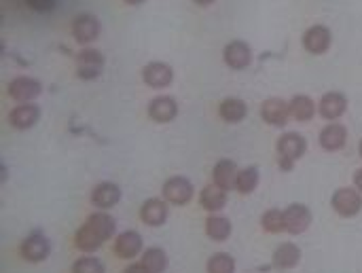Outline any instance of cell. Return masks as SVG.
<instances>
[{"label":"cell","mask_w":362,"mask_h":273,"mask_svg":"<svg viewBox=\"0 0 362 273\" xmlns=\"http://www.w3.org/2000/svg\"><path fill=\"white\" fill-rule=\"evenodd\" d=\"M199 204L204 210L208 212H218L227 206V191H223L221 187L216 185H206L199 193Z\"/></svg>","instance_id":"cb8c5ba5"},{"label":"cell","mask_w":362,"mask_h":273,"mask_svg":"<svg viewBox=\"0 0 362 273\" xmlns=\"http://www.w3.org/2000/svg\"><path fill=\"white\" fill-rule=\"evenodd\" d=\"M193 2H195V4H199V6H210L214 0H193Z\"/></svg>","instance_id":"8d00e7d4"},{"label":"cell","mask_w":362,"mask_h":273,"mask_svg":"<svg viewBox=\"0 0 362 273\" xmlns=\"http://www.w3.org/2000/svg\"><path fill=\"white\" fill-rule=\"evenodd\" d=\"M6 91L15 102H30L42 93V85H40V81H36L32 76H15L8 83Z\"/></svg>","instance_id":"8fae6325"},{"label":"cell","mask_w":362,"mask_h":273,"mask_svg":"<svg viewBox=\"0 0 362 273\" xmlns=\"http://www.w3.org/2000/svg\"><path fill=\"white\" fill-rule=\"evenodd\" d=\"M19 255L28 263H42L51 255V242L42 233H32L21 242Z\"/></svg>","instance_id":"52a82bcc"},{"label":"cell","mask_w":362,"mask_h":273,"mask_svg":"<svg viewBox=\"0 0 362 273\" xmlns=\"http://www.w3.org/2000/svg\"><path fill=\"white\" fill-rule=\"evenodd\" d=\"M278 165L284 172H291L295 161H299L308 153V140L299 132H286L278 138Z\"/></svg>","instance_id":"6da1fadb"},{"label":"cell","mask_w":362,"mask_h":273,"mask_svg":"<svg viewBox=\"0 0 362 273\" xmlns=\"http://www.w3.org/2000/svg\"><path fill=\"white\" fill-rule=\"evenodd\" d=\"M74 64H76V76L83 79V81H93L98 79L102 72H104V53L100 49H91V47H85L76 53L74 57Z\"/></svg>","instance_id":"7a4b0ae2"},{"label":"cell","mask_w":362,"mask_h":273,"mask_svg":"<svg viewBox=\"0 0 362 273\" xmlns=\"http://www.w3.org/2000/svg\"><path fill=\"white\" fill-rule=\"evenodd\" d=\"M299 261H301V248L293 242L280 244L274 250V259H272L276 269H293L299 265Z\"/></svg>","instance_id":"ffe728a7"},{"label":"cell","mask_w":362,"mask_h":273,"mask_svg":"<svg viewBox=\"0 0 362 273\" xmlns=\"http://www.w3.org/2000/svg\"><path fill=\"white\" fill-rule=\"evenodd\" d=\"M40 108L36 104H19L8 112V123L15 129H30L38 123Z\"/></svg>","instance_id":"e0dca14e"},{"label":"cell","mask_w":362,"mask_h":273,"mask_svg":"<svg viewBox=\"0 0 362 273\" xmlns=\"http://www.w3.org/2000/svg\"><path fill=\"white\" fill-rule=\"evenodd\" d=\"M301 42H303V49L312 55H322L329 51L331 42H333V32L329 25H322V23H314L310 25L303 36H301Z\"/></svg>","instance_id":"5b68a950"},{"label":"cell","mask_w":362,"mask_h":273,"mask_svg":"<svg viewBox=\"0 0 362 273\" xmlns=\"http://www.w3.org/2000/svg\"><path fill=\"white\" fill-rule=\"evenodd\" d=\"M288 108H291V117H293L295 121H299V123H308V121H312L314 115H316V102H314L310 95H303V93L291 98Z\"/></svg>","instance_id":"7402d4cb"},{"label":"cell","mask_w":362,"mask_h":273,"mask_svg":"<svg viewBox=\"0 0 362 273\" xmlns=\"http://www.w3.org/2000/svg\"><path fill=\"white\" fill-rule=\"evenodd\" d=\"M72 36L78 45H89L93 40L100 38L102 34V23L100 19L93 15V13H78L74 19H72Z\"/></svg>","instance_id":"277c9868"},{"label":"cell","mask_w":362,"mask_h":273,"mask_svg":"<svg viewBox=\"0 0 362 273\" xmlns=\"http://www.w3.org/2000/svg\"><path fill=\"white\" fill-rule=\"evenodd\" d=\"M74 244H76V248L81 252H93V250H98L104 244V240L93 229H89L87 225H83L76 231V236H74Z\"/></svg>","instance_id":"4316f807"},{"label":"cell","mask_w":362,"mask_h":273,"mask_svg":"<svg viewBox=\"0 0 362 273\" xmlns=\"http://www.w3.org/2000/svg\"><path fill=\"white\" fill-rule=\"evenodd\" d=\"M142 265L148 273H163L168 269V255L161 248H148L142 257Z\"/></svg>","instance_id":"f1b7e54d"},{"label":"cell","mask_w":362,"mask_h":273,"mask_svg":"<svg viewBox=\"0 0 362 273\" xmlns=\"http://www.w3.org/2000/svg\"><path fill=\"white\" fill-rule=\"evenodd\" d=\"M354 189H358L362 193V168L354 172Z\"/></svg>","instance_id":"e575fe53"},{"label":"cell","mask_w":362,"mask_h":273,"mask_svg":"<svg viewBox=\"0 0 362 273\" xmlns=\"http://www.w3.org/2000/svg\"><path fill=\"white\" fill-rule=\"evenodd\" d=\"M123 273H148V272L144 269V265H142V263H134V265H129V267H127Z\"/></svg>","instance_id":"836d02e7"},{"label":"cell","mask_w":362,"mask_h":273,"mask_svg":"<svg viewBox=\"0 0 362 273\" xmlns=\"http://www.w3.org/2000/svg\"><path fill=\"white\" fill-rule=\"evenodd\" d=\"M346 110H348V95L341 91L325 93L318 104V112L325 121H337L346 115Z\"/></svg>","instance_id":"4fadbf2b"},{"label":"cell","mask_w":362,"mask_h":273,"mask_svg":"<svg viewBox=\"0 0 362 273\" xmlns=\"http://www.w3.org/2000/svg\"><path fill=\"white\" fill-rule=\"evenodd\" d=\"M142 81L153 89H165L174 81V70L165 62H151L142 68Z\"/></svg>","instance_id":"30bf717a"},{"label":"cell","mask_w":362,"mask_h":273,"mask_svg":"<svg viewBox=\"0 0 362 273\" xmlns=\"http://www.w3.org/2000/svg\"><path fill=\"white\" fill-rule=\"evenodd\" d=\"M259 180H261L259 170H257L255 165H248V168L240 170V174H238V182H235V191H238L240 195H250V193L257 189Z\"/></svg>","instance_id":"83f0119b"},{"label":"cell","mask_w":362,"mask_h":273,"mask_svg":"<svg viewBox=\"0 0 362 273\" xmlns=\"http://www.w3.org/2000/svg\"><path fill=\"white\" fill-rule=\"evenodd\" d=\"M142 250V238L136 231H123L115 240V255L119 259H134Z\"/></svg>","instance_id":"44dd1931"},{"label":"cell","mask_w":362,"mask_h":273,"mask_svg":"<svg viewBox=\"0 0 362 273\" xmlns=\"http://www.w3.org/2000/svg\"><path fill=\"white\" fill-rule=\"evenodd\" d=\"M261 117L267 125L274 127H284L291 119V108L288 102L282 98H267L261 106Z\"/></svg>","instance_id":"7c38bea8"},{"label":"cell","mask_w":362,"mask_h":273,"mask_svg":"<svg viewBox=\"0 0 362 273\" xmlns=\"http://www.w3.org/2000/svg\"><path fill=\"white\" fill-rule=\"evenodd\" d=\"M85 225H87L89 229H93L104 242L110 240V238L115 236V229H117L115 219H112L110 214H106V212H95V214H91V216L87 219Z\"/></svg>","instance_id":"d4e9b609"},{"label":"cell","mask_w":362,"mask_h":273,"mask_svg":"<svg viewBox=\"0 0 362 273\" xmlns=\"http://www.w3.org/2000/svg\"><path fill=\"white\" fill-rule=\"evenodd\" d=\"M223 59L231 70H246L252 62V49L246 40H231L223 49Z\"/></svg>","instance_id":"ba28073f"},{"label":"cell","mask_w":362,"mask_h":273,"mask_svg":"<svg viewBox=\"0 0 362 273\" xmlns=\"http://www.w3.org/2000/svg\"><path fill=\"white\" fill-rule=\"evenodd\" d=\"M72 273H106V267L95 257H83V259L74 261Z\"/></svg>","instance_id":"1f68e13d"},{"label":"cell","mask_w":362,"mask_h":273,"mask_svg":"<svg viewBox=\"0 0 362 273\" xmlns=\"http://www.w3.org/2000/svg\"><path fill=\"white\" fill-rule=\"evenodd\" d=\"M208 273H235V261L227 252H216L208 261Z\"/></svg>","instance_id":"4dcf8cb0"},{"label":"cell","mask_w":362,"mask_h":273,"mask_svg":"<svg viewBox=\"0 0 362 273\" xmlns=\"http://www.w3.org/2000/svg\"><path fill=\"white\" fill-rule=\"evenodd\" d=\"M331 206L341 219H352L362 210V193L352 187H341L333 193Z\"/></svg>","instance_id":"3957f363"},{"label":"cell","mask_w":362,"mask_h":273,"mask_svg":"<svg viewBox=\"0 0 362 273\" xmlns=\"http://www.w3.org/2000/svg\"><path fill=\"white\" fill-rule=\"evenodd\" d=\"M140 221L148 227H161L168 221V202L151 197L140 208Z\"/></svg>","instance_id":"2e32d148"},{"label":"cell","mask_w":362,"mask_h":273,"mask_svg":"<svg viewBox=\"0 0 362 273\" xmlns=\"http://www.w3.org/2000/svg\"><path fill=\"white\" fill-rule=\"evenodd\" d=\"M348 144V127L341 125V123H329L322 127L320 132V146L327 151V153H337L341 149H346Z\"/></svg>","instance_id":"5bb4252c"},{"label":"cell","mask_w":362,"mask_h":273,"mask_svg":"<svg viewBox=\"0 0 362 273\" xmlns=\"http://www.w3.org/2000/svg\"><path fill=\"white\" fill-rule=\"evenodd\" d=\"M218 115L225 123H240L248 115V106L240 98H225L218 106Z\"/></svg>","instance_id":"603a6c76"},{"label":"cell","mask_w":362,"mask_h":273,"mask_svg":"<svg viewBox=\"0 0 362 273\" xmlns=\"http://www.w3.org/2000/svg\"><path fill=\"white\" fill-rule=\"evenodd\" d=\"M206 233L212 242H225L231 236V221L218 214H212L206 221Z\"/></svg>","instance_id":"484cf974"},{"label":"cell","mask_w":362,"mask_h":273,"mask_svg":"<svg viewBox=\"0 0 362 273\" xmlns=\"http://www.w3.org/2000/svg\"><path fill=\"white\" fill-rule=\"evenodd\" d=\"M161 193H163V199L168 204H172V206H185L193 197V185L185 176H172V178L165 180Z\"/></svg>","instance_id":"8992f818"},{"label":"cell","mask_w":362,"mask_h":273,"mask_svg":"<svg viewBox=\"0 0 362 273\" xmlns=\"http://www.w3.org/2000/svg\"><path fill=\"white\" fill-rule=\"evenodd\" d=\"M25 4H28L32 11H36V13H49V11L55 8L57 0H25Z\"/></svg>","instance_id":"d6a6232c"},{"label":"cell","mask_w":362,"mask_h":273,"mask_svg":"<svg viewBox=\"0 0 362 273\" xmlns=\"http://www.w3.org/2000/svg\"><path fill=\"white\" fill-rule=\"evenodd\" d=\"M121 199V189L115 182H100L93 191H91V204L100 210H108L115 208Z\"/></svg>","instance_id":"ac0fdd59"},{"label":"cell","mask_w":362,"mask_h":273,"mask_svg":"<svg viewBox=\"0 0 362 273\" xmlns=\"http://www.w3.org/2000/svg\"><path fill=\"white\" fill-rule=\"evenodd\" d=\"M125 4H132V6H138V4H144L146 0H123Z\"/></svg>","instance_id":"d590c367"},{"label":"cell","mask_w":362,"mask_h":273,"mask_svg":"<svg viewBox=\"0 0 362 273\" xmlns=\"http://www.w3.org/2000/svg\"><path fill=\"white\" fill-rule=\"evenodd\" d=\"M358 151H361V157H362V140H361V146H358Z\"/></svg>","instance_id":"74e56055"},{"label":"cell","mask_w":362,"mask_h":273,"mask_svg":"<svg viewBox=\"0 0 362 273\" xmlns=\"http://www.w3.org/2000/svg\"><path fill=\"white\" fill-rule=\"evenodd\" d=\"M284 223L291 236H301L312 227V210L303 204H291L284 210Z\"/></svg>","instance_id":"9c48e42d"},{"label":"cell","mask_w":362,"mask_h":273,"mask_svg":"<svg viewBox=\"0 0 362 273\" xmlns=\"http://www.w3.org/2000/svg\"><path fill=\"white\" fill-rule=\"evenodd\" d=\"M238 165L235 161L231 159H221L216 165H214V172H212V178H214V185L221 187L223 191H231L235 189V182H238Z\"/></svg>","instance_id":"d6986e66"},{"label":"cell","mask_w":362,"mask_h":273,"mask_svg":"<svg viewBox=\"0 0 362 273\" xmlns=\"http://www.w3.org/2000/svg\"><path fill=\"white\" fill-rule=\"evenodd\" d=\"M261 225L267 233H282L286 231V223H284V210H278V208H272L267 210L263 216H261Z\"/></svg>","instance_id":"f546056e"},{"label":"cell","mask_w":362,"mask_h":273,"mask_svg":"<svg viewBox=\"0 0 362 273\" xmlns=\"http://www.w3.org/2000/svg\"><path fill=\"white\" fill-rule=\"evenodd\" d=\"M178 115V102L172 95H159L148 104V117L155 123H170Z\"/></svg>","instance_id":"9a60e30c"}]
</instances>
